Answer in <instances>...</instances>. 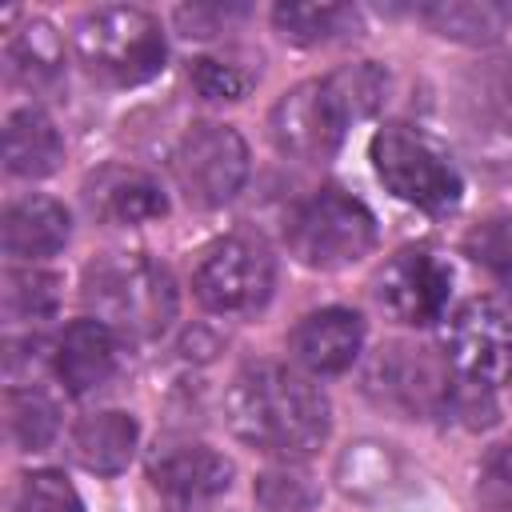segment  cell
I'll use <instances>...</instances> for the list:
<instances>
[{
    "label": "cell",
    "mask_w": 512,
    "mask_h": 512,
    "mask_svg": "<svg viewBox=\"0 0 512 512\" xmlns=\"http://www.w3.org/2000/svg\"><path fill=\"white\" fill-rule=\"evenodd\" d=\"M228 428L264 456L308 460L332 428L328 396L284 364H248L228 384Z\"/></svg>",
    "instance_id": "1"
},
{
    "label": "cell",
    "mask_w": 512,
    "mask_h": 512,
    "mask_svg": "<svg viewBox=\"0 0 512 512\" xmlns=\"http://www.w3.org/2000/svg\"><path fill=\"white\" fill-rule=\"evenodd\" d=\"M380 100L384 72L372 60L344 64L320 80H304L276 100L268 116L272 144L292 160H328L340 148L348 124L372 116Z\"/></svg>",
    "instance_id": "2"
},
{
    "label": "cell",
    "mask_w": 512,
    "mask_h": 512,
    "mask_svg": "<svg viewBox=\"0 0 512 512\" xmlns=\"http://www.w3.org/2000/svg\"><path fill=\"white\" fill-rule=\"evenodd\" d=\"M84 304L120 340H156L176 320V280L144 252H112L88 264Z\"/></svg>",
    "instance_id": "3"
},
{
    "label": "cell",
    "mask_w": 512,
    "mask_h": 512,
    "mask_svg": "<svg viewBox=\"0 0 512 512\" xmlns=\"http://www.w3.org/2000/svg\"><path fill=\"white\" fill-rule=\"evenodd\" d=\"M76 56L88 76L100 84L132 88L152 80L164 68V32L152 12L132 4H104L80 16L76 24Z\"/></svg>",
    "instance_id": "4"
},
{
    "label": "cell",
    "mask_w": 512,
    "mask_h": 512,
    "mask_svg": "<svg viewBox=\"0 0 512 512\" xmlns=\"http://www.w3.org/2000/svg\"><path fill=\"white\" fill-rule=\"evenodd\" d=\"M284 240H288V252L304 268L336 272L372 252L376 220L356 196H348L340 188H320L288 212Z\"/></svg>",
    "instance_id": "5"
},
{
    "label": "cell",
    "mask_w": 512,
    "mask_h": 512,
    "mask_svg": "<svg viewBox=\"0 0 512 512\" xmlns=\"http://www.w3.org/2000/svg\"><path fill=\"white\" fill-rule=\"evenodd\" d=\"M368 156H372L380 184L396 200L416 204L424 212H448V208H456V200L464 192L452 160L424 132L408 128V124H384L372 136Z\"/></svg>",
    "instance_id": "6"
},
{
    "label": "cell",
    "mask_w": 512,
    "mask_h": 512,
    "mask_svg": "<svg viewBox=\"0 0 512 512\" xmlns=\"http://www.w3.org/2000/svg\"><path fill=\"white\" fill-rule=\"evenodd\" d=\"M444 348L460 388L492 392L512 380V304L496 296L464 300L448 320Z\"/></svg>",
    "instance_id": "7"
},
{
    "label": "cell",
    "mask_w": 512,
    "mask_h": 512,
    "mask_svg": "<svg viewBox=\"0 0 512 512\" xmlns=\"http://www.w3.org/2000/svg\"><path fill=\"white\" fill-rule=\"evenodd\" d=\"M172 180L196 208L236 200L248 180V144L232 124H192L172 148Z\"/></svg>",
    "instance_id": "8"
},
{
    "label": "cell",
    "mask_w": 512,
    "mask_h": 512,
    "mask_svg": "<svg viewBox=\"0 0 512 512\" xmlns=\"http://www.w3.org/2000/svg\"><path fill=\"white\" fill-rule=\"evenodd\" d=\"M272 284H276V260L268 244L256 236L216 240L192 276L196 300L220 316H248L264 308V300L272 296Z\"/></svg>",
    "instance_id": "9"
},
{
    "label": "cell",
    "mask_w": 512,
    "mask_h": 512,
    "mask_svg": "<svg viewBox=\"0 0 512 512\" xmlns=\"http://www.w3.org/2000/svg\"><path fill=\"white\" fill-rule=\"evenodd\" d=\"M368 380L388 404L408 416H440L456 404V372L448 356H436L420 344H388L372 360Z\"/></svg>",
    "instance_id": "10"
},
{
    "label": "cell",
    "mask_w": 512,
    "mask_h": 512,
    "mask_svg": "<svg viewBox=\"0 0 512 512\" xmlns=\"http://www.w3.org/2000/svg\"><path fill=\"white\" fill-rule=\"evenodd\" d=\"M452 276L428 248H400L376 276L380 308L400 324H432L448 308Z\"/></svg>",
    "instance_id": "11"
},
{
    "label": "cell",
    "mask_w": 512,
    "mask_h": 512,
    "mask_svg": "<svg viewBox=\"0 0 512 512\" xmlns=\"http://www.w3.org/2000/svg\"><path fill=\"white\" fill-rule=\"evenodd\" d=\"M148 480L164 512H208L232 488V464L208 444H176L152 460Z\"/></svg>",
    "instance_id": "12"
},
{
    "label": "cell",
    "mask_w": 512,
    "mask_h": 512,
    "mask_svg": "<svg viewBox=\"0 0 512 512\" xmlns=\"http://www.w3.org/2000/svg\"><path fill=\"white\" fill-rule=\"evenodd\" d=\"M288 348L308 372L336 376L356 364L364 348V320L352 308H316L292 328Z\"/></svg>",
    "instance_id": "13"
},
{
    "label": "cell",
    "mask_w": 512,
    "mask_h": 512,
    "mask_svg": "<svg viewBox=\"0 0 512 512\" xmlns=\"http://www.w3.org/2000/svg\"><path fill=\"white\" fill-rule=\"evenodd\" d=\"M84 204L92 216L120 224V228H136V224H152L168 212V200L160 192V184L128 164H108L100 172H92L84 180Z\"/></svg>",
    "instance_id": "14"
},
{
    "label": "cell",
    "mask_w": 512,
    "mask_h": 512,
    "mask_svg": "<svg viewBox=\"0 0 512 512\" xmlns=\"http://www.w3.org/2000/svg\"><path fill=\"white\" fill-rule=\"evenodd\" d=\"M116 348H120V336L96 316H84L60 332L52 348V368L72 396H84L116 372Z\"/></svg>",
    "instance_id": "15"
},
{
    "label": "cell",
    "mask_w": 512,
    "mask_h": 512,
    "mask_svg": "<svg viewBox=\"0 0 512 512\" xmlns=\"http://www.w3.org/2000/svg\"><path fill=\"white\" fill-rule=\"evenodd\" d=\"M136 440H140V424L120 412V408H104V412H88L72 436H68V448H72V460L92 472V476H116L132 464L136 456Z\"/></svg>",
    "instance_id": "16"
},
{
    "label": "cell",
    "mask_w": 512,
    "mask_h": 512,
    "mask_svg": "<svg viewBox=\"0 0 512 512\" xmlns=\"http://www.w3.org/2000/svg\"><path fill=\"white\" fill-rule=\"evenodd\" d=\"M4 252L12 260H44L68 244V212L48 196H24L4 208Z\"/></svg>",
    "instance_id": "17"
},
{
    "label": "cell",
    "mask_w": 512,
    "mask_h": 512,
    "mask_svg": "<svg viewBox=\"0 0 512 512\" xmlns=\"http://www.w3.org/2000/svg\"><path fill=\"white\" fill-rule=\"evenodd\" d=\"M64 160V140L40 108H20L4 120V168L24 180L52 176Z\"/></svg>",
    "instance_id": "18"
},
{
    "label": "cell",
    "mask_w": 512,
    "mask_h": 512,
    "mask_svg": "<svg viewBox=\"0 0 512 512\" xmlns=\"http://www.w3.org/2000/svg\"><path fill=\"white\" fill-rule=\"evenodd\" d=\"M436 36L456 44H492L508 32L512 8L496 0H436L416 12Z\"/></svg>",
    "instance_id": "19"
},
{
    "label": "cell",
    "mask_w": 512,
    "mask_h": 512,
    "mask_svg": "<svg viewBox=\"0 0 512 512\" xmlns=\"http://www.w3.org/2000/svg\"><path fill=\"white\" fill-rule=\"evenodd\" d=\"M8 64L24 84H52L64 68V48L60 36L48 20H28L20 28H12L8 36Z\"/></svg>",
    "instance_id": "20"
},
{
    "label": "cell",
    "mask_w": 512,
    "mask_h": 512,
    "mask_svg": "<svg viewBox=\"0 0 512 512\" xmlns=\"http://www.w3.org/2000/svg\"><path fill=\"white\" fill-rule=\"evenodd\" d=\"M272 24L292 44H328L356 28V12L348 4H276Z\"/></svg>",
    "instance_id": "21"
},
{
    "label": "cell",
    "mask_w": 512,
    "mask_h": 512,
    "mask_svg": "<svg viewBox=\"0 0 512 512\" xmlns=\"http://www.w3.org/2000/svg\"><path fill=\"white\" fill-rule=\"evenodd\" d=\"M4 424L20 452H44L60 432L56 404L40 388H12L4 396Z\"/></svg>",
    "instance_id": "22"
},
{
    "label": "cell",
    "mask_w": 512,
    "mask_h": 512,
    "mask_svg": "<svg viewBox=\"0 0 512 512\" xmlns=\"http://www.w3.org/2000/svg\"><path fill=\"white\" fill-rule=\"evenodd\" d=\"M60 304V280L40 268L4 272V312L8 320H44Z\"/></svg>",
    "instance_id": "23"
},
{
    "label": "cell",
    "mask_w": 512,
    "mask_h": 512,
    "mask_svg": "<svg viewBox=\"0 0 512 512\" xmlns=\"http://www.w3.org/2000/svg\"><path fill=\"white\" fill-rule=\"evenodd\" d=\"M8 508L12 512H84V500L64 472L36 468V472H24L16 480Z\"/></svg>",
    "instance_id": "24"
},
{
    "label": "cell",
    "mask_w": 512,
    "mask_h": 512,
    "mask_svg": "<svg viewBox=\"0 0 512 512\" xmlns=\"http://www.w3.org/2000/svg\"><path fill=\"white\" fill-rule=\"evenodd\" d=\"M464 256L472 264H480L484 272H492L496 280L512 284V216L492 212V216L476 220L464 232Z\"/></svg>",
    "instance_id": "25"
},
{
    "label": "cell",
    "mask_w": 512,
    "mask_h": 512,
    "mask_svg": "<svg viewBox=\"0 0 512 512\" xmlns=\"http://www.w3.org/2000/svg\"><path fill=\"white\" fill-rule=\"evenodd\" d=\"M188 80H192V88H196L204 100H240V96L248 92V84H252V76H248L240 64L212 60V56L192 60Z\"/></svg>",
    "instance_id": "26"
},
{
    "label": "cell",
    "mask_w": 512,
    "mask_h": 512,
    "mask_svg": "<svg viewBox=\"0 0 512 512\" xmlns=\"http://www.w3.org/2000/svg\"><path fill=\"white\" fill-rule=\"evenodd\" d=\"M480 500L488 512H512V444L496 448L480 472Z\"/></svg>",
    "instance_id": "27"
},
{
    "label": "cell",
    "mask_w": 512,
    "mask_h": 512,
    "mask_svg": "<svg viewBox=\"0 0 512 512\" xmlns=\"http://www.w3.org/2000/svg\"><path fill=\"white\" fill-rule=\"evenodd\" d=\"M260 500L268 512H304L316 500V492L304 484V476L268 472V476H260Z\"/></svg>",
    "instance_id": "28"
},
{
    "label": "cell",
    "mask_w": 512,
    "mask_h": 512,
    "mask_svg": "<svg viewBox=\"0 0 512 512\" xmlns=\"http://www.w3.org/2000/svg\"><path fill=\"white\" fill-rule=\"evenodd\" d=\"M228 16H244V8H212V4H192V8H180L176 20L188 28L184 36H212L216 24H228Z\"/></svg>",
    "instance_id": "29"
}]
</instances>
